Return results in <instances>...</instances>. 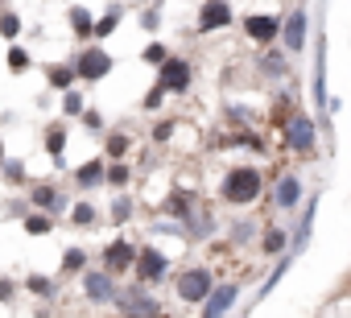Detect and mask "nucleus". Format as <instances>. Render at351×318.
Masks as SVG:
<instances>
[{
    "label": "nucleus",
    "mask_w": 351,
    "mask_h": 318,
    "mask_svg": "<svg viewBox=\"0 0 351 318\" xmlns=\"http://www.w3.org/2000/svg\"><path fill=\"white\" fill-rule=\"evenodd\" d=\"M132 174H136V170H132L128 162H108V186H112V191H128V186H132Z\"/></svg>",
    "instance_id": "e433bc0d"
},
{
    "label": "nucleus",
    "mask_w": 351,
    "mask_h": 318,
    "mask_svg": "<svg viewBox=\"0 0 351 318\" xmlns=\"http://www.w3.org/2000/svg\"><path fill=\"white\" fill-rule=\"evenodd\" d=\"M79 289H83L87 302H95V306H112V302H116V289H120V277H112L104 265H99V269L87 265V269L79 273Z\"/></svg>",
    "instance_id": "0eeeda50"
},
{
    "label": "nucleus",
    "mask_w": 351,
    "mask_h": 318,
    "mask_svg": "<svg viewBox=\"0 0 351 318\" xmlns=\"http://www.w3.org/2000/svg\"><path fill=\"white\" fill-rule=\"evenodd\" d=\"M79 120H83V128H87V132H108V120H104V116H99L95 108H87V112H83Z\"/></svg>",
    "instance_id": "c03bdc74"
},
{
    "label": "nucleus",
    "mask_w": 351,
    "mask_h": 318,
    "mask_svg": "<svg viewBox=\"0 0 351 318\" xmlns=\"http://www.w3.org/2000/svg\"><path fill=\"white\" fill-rule=\"evenodd\" d=\"M293 112H302V108H298V91H293V87H285L281 95H273V112H269V120H273V128H277V132H281V124H285Z\"/></svg>",
    "instance_id": "bb28decb"
},
{
    "label": "nucleus",
    "mask_w": 351,
    "mask_h": 318,
    "mask_svg": "<svg viewBox=\"0 0 351 318\" xmlns=\"http://www.w3.org/2000/svg\"><path fill=\"white\" fill-rule=\"evenodd\" d=\"M0 5H9V0H0Z\"/></svg>",
    "instance_id": "09e8293b"
},
{
    "label": "nucleus",
    "mask_w": 351,
    "mask_h": 318,
    "mask_svg": "<svg viewBox=\"0 0 351 318\" xmlns=\"http://www.w3.org/2000/svg\"><path fill=\"white\" fill-rule=\"evenodd\" d=\"M120 21H124V5H108V13L95 17V42H108L120 29Z\"/></svg>",
    "instance_id": "7c9ffc66"
},
{
    "label": "nucleus",
    "mask_w": 351,
    "mask_h": 318,
    "mask_svg": "<svg viewBox=\"0 0 351 318\" xmlns=\"http://www.w3.org/2000/svg\"><path fill=\"white\" fill-rule=\"evenodd\" d=\"M132 215H136V199H132L128 191H116V199L108 203V223H112V228H124Z\"/></svg>",
    "instance_id": "cd10ccee"
},
{
    "label": "nucleus",
    "mask_w": 351,
    "mask_h": 318,
    "mask_svg": "<svg viewBox=\"0 0 351 318\" xmlns=\"http://www.w3.org/2000/svg\"><path fill=\"white\" fill-rule=\"evenodd\" d=\"M228 236H232V244H248V236H252V219H236Z\"/></svg>",
    "instance_id": "a18cd8bd"
},
{
    "label": "nucleus",
    "mask_w": 351,
    "mask_h": 318,
    "mask_svg": "<svg viewBox=\"0 0 351 318\" xmlns=\"http://www.w3.org/2000/svg\"><path fill=\"white\" fill-rule=\"evenodd\" d=\"M21 29H25L21 13L9 9V5H0V38H5V42H21Z\"/></svg>",
    "instance_id": "72a5a7b5"
},
{
    "label": "nucleus",
    "mask_w": 351,
    "mask_h": 318,
    "mask_svg": "<svg viewBox=\"0 0 351 318\" xmlns=\"http://www.w3.org/2000/svg\"><path fill=\"white\" fill-rule=\"evenodd\" d=\"M46 5H50V0H46Z\"/></svg>",
    "instance_id": "8fccbe9b"
},
{
    "label": "nucleus",
    "mask_w": 351,
    "mask_h": 318,
    "mask_svg": "<svg viewBox=\"0 0 351 318\" xmlns=\"http://www.w3.org/2000/svg\"><path fill=\"white\" fill-rule=\"evenodd\" d=\"M29 207L34 211H46V215H66L71 211V199L58 182H29Z\"/></svg>",
    "instance_id": "f8f14e48"
},
{
    "label": "nucleus",
    "mask_w": 351,
    "mask_h": 318,
    "mask_svg": "<svg viewBox=\"0 0 351 318\" xmlns=\"http://www.w3.org/2000/svg\"><path fill=\"white\" fill-rule=\"evenodd\" d=\"M5 66H9L13 75H25V71L34 66V54H29L21 42H9V50H5Z\"/></svg>",
    "instance_id": "c9c22d12"
},
{
    "label": "nucleus",
    "mask_w": 351,
    "mask_h": 318,
    "mask_svg": "<svg viewBox=\"0 0 351 318\" xmlns=\"http://www.w3.org/2000/svg\"><path fill=\"white\" fill-rule=\"evenodd\" d=\"M112 306H116L120 318H161V302L153 297V285H141V281L120 285Z\"/></svg>",
    "instance_id": "f03ea898"
},
{
    "label": "nucleus",
    "mask_w": 351,
    "mask_h": 318,
    "mask_svg": "<svg viewBox=\"0 0 351 318\" xmlns=\"http://www.w3.org/2000/svg\"><path fill=\"white\" fill-rule=\"evenodd\" d=\"M91 265V256H87V248L83 244H71L66 252H62V265H58V277H79L83 269Z\"/></svg>",
    "instance_id": "c85d7f7f"
},
{
    "label": "nucleus",
    "mask_w": 351,
    "mask_h": 318,
    "mask_svg": "<svg viewBox=\"0 0 351 318\" xmlns=\"http://www.w3.org/2000/svg\"><path fill=\"white\" fill-rule=\"evenodd\" d=\"M182 232H186V244L211 240V232H215V211H211L207 203H195V211L182 219Z\"/></svg>",
    "instance_id": "aec40b11"
},
{
    "label": "nucleus",
    "mask_w": 351,
    "mask_h": 318,
    "mask_svg": "<svg viewBox=\"0 0 351 318\" xmlns=\"http://www.w3.org/2000/svg\"><path fill=\"white\" fill-rule=\"evenodd\" d=\"M165 277H169V256H165L157 244H141L136 265H132V281H141V285H161Z\"/></svg>",
    "instance_id": "1a4fd4ad"
},
{
    "label": "nucleus",
    "mask_w": 351,
    "mask_h": 318,
    "mask_svg": "<svg viewBox=\"0 0 351 318\" xmlns=\"http://www.w3.org/2000/svg\"><path fill=\"white\" fill-rule=\"evenodd\" d=\"M66 25H71V38H75L79 46L95 42V13H91L87 5H71V9H66Z\"/></svg>",
    "instance_id": "4be33fe9"
},
{
    "label": "nucleus",
    "mask_w": 351,
    "mask_h": 318,
    "mask_svg": "<svg viewBox=\"0 0 351 318\" xmlns=\"http://www.w3.org/2000/svg\"><path fill=\"white\" fill-rule=\"evenodd\" d=\"M236 25V9L232 0H203L199 13H195V34L199 38H211V34H223Z\"/></svg>",
    "instance_id": "423d86ee"
},
{
    "label": "nucleus",
    "mask_w": 351,
    "mask_h": 318,
    "mask_svg": "<svg viewBox=\"0 0 351 318\" xmlns=\"http://www.w3.org/2000/svg\"><path fill=\"white\" fill-rule=\"evenodd\" d=\"M281 149L285 153H314V145H318V124H314V116L310 112H293L285 124H281Z\"/></svg>",
    "instance_id": "39448f33"
},
{
    "label": "nucleus",
    "mask_w": 351,
    "mask_h": 318,
    "mask_svg": "<svg viewBox=\"0 0 351 318\" xmlns=\"http://www.w3.org/2000/svg\"><path fill=\"white\" fill-rule=\"evenodd\" d=\"M66 145H71V124L66 120H50L42 128V149H46V157H54V166H62Z\"/></svg>",
    "instance_id": "412c9836"
},
{
    "label": "nucleus",
    "mask_w": 351,
    "mask_h": 318,
    "mask_svg": "<svg viewBox=\"0 0 351 318\" xmlns=\"http://www.w3.org/2000/svg\"><path fill=\"white\" fill-rule=\"evenodd\" d=\"M54 223H58L54 215H46V211H29V215L21 219V232H25V236H34V240H42V236H50V232H54Z\"/></svg>",
    "instance_id": "2f4dec72"
},
{
    "label": "nucleus",
    "mask_w": 351,
    "mask_h": 318,
    "mask_svg": "<svg viewBox=\"0 0 351 318\" xmlns=\"http://www.w3.org/2000/svg\"><path fill=\"white\" fill-rule=\"evenodd\" d=\"M306 42H310V13H306V5H293V9L281 17V46H285L289 54H302Z\"/></svg>",
    "instance_id": "9b49d317"
},
{
    "label": "nucleus",
    "mask_w": 351,
    "mask_h": 318,
    "mask_svg": "<svg viewBox=\"0 0 351 318\" xmlns=\"http://www.w3.org/2000/svg\"><path fill=\"white\" fill-rule=\"evenodd\" d=\"M289 265H293V252H285V256H277V265H273V269H269V277L261 281V297L277 289V281H281V277L289 273Z\"/></svg>",
    "instance_id": "4c0bfd02"
},
{
    "label": "nucleus",
    "mask_w": 351,
    "mask_h": 318,
    "mask_svg": "<svg viewBox=\"0 0 351 318\" xmlns=\"http://www.w3.org/2000/svg\"><path fill=\"white\" fill-rule=\"evenodd\" d=\"M83 112H87V99H83V91H79V87L62 91V120H75V116H83Z\"/></svg>",
    "instance_id": "58836bf2"
},
{
    "label": "nucleus",
    "mask_w": 351,
    "mask_h": 318,
    "mask_svg": "<svg viewBox=\"0 0 351 318\" xmlns=\"http://www.w3.org/2000/svg\"><path fill=\"white\" fill-rule=\"evenodd\" d=\"M269 203H273V211H281V215H289L293 207H302V178H298V170H285V174L273 178Z\"/></svg>",
    "instance_id": "4468645a"
},
{
    "label": "nucleus",
    "mask_w": 351,
    "mask_h": 318,
    "mask_svg": "<svg viewBox=\"0 0 351 318\" xmlns=\"http://www.w3.org/2000/svg\"><path fill=\"white\" fill-rule=\"evenodd\" d=\"M165 58H169V46H165V42H149V46L141 50V62H145V66H153V71H157Z\"/></svg>",
    "instance_id": "ea45409f"
},
{
    "label": "nucleus",
    "mask_w": 351,
    "mask_h": 318,
    "mask_svg": "<svg viewBox=\"0 0 351 318\" xmlns=\"http://www.w3.org/2000/svg\"><path fill=\"white\" fill-rule=\"evenodd\" d=\"M310 95L322 120H330V95H326V38L318 29V50H314V75H310Z\"/></svg>",
    "instance_id": "2eb2a0df"
},
{
    "label": "nucleus",
    "mask_w": 351,
    "mask_h": 318,
    "mask_svg": "<svg viewBox=\"0 0 351 318\" xmlns=\"http://www.w3.org/2000/svg\"><path fill=\"white\" fill-rule=\"evenodd\" d=\"M157 83L165 87V95H186L191 83H195V62L182 58V54H169V58L157 66Z\"/></svg>",
    "instance_id": "6e6552de"
},
{
    "label": "nucleus",
    "mask_w": 351,
    "mask_h": 318,
    "mask_svg": "<svg viewBox=\"0 0 351 318\" xmlns=\"http://www.w3.org/2000/svg\"><path fill=\"white\" fill-rule=\"evenodd\" d=\"M136 21H141V29H145V34H157V29H161V9H157V5H149V9H141V17H136Z\"/></svg>",
    "instance_id": "79ce46f5"
},
{
    "label": "nucleus",
    "mask_w": 351,
    "mask_h": 318,
    "mask_svg": "<svg viewBox=\"0 0 351 318\" xmlns=\"http://www.w3.org/2000/svg\"><path fill=\"white\" fill-rule=\"evenodd\" d=\"M161 99H165V87H161V83H153V87L145 91V99H141V112H149V116H153V112L161 108Z\"/></svg>",
    "instance_id": "37998d69"
},
{
    "label": "nucleus",
    "mask_w": 351,
    "mask_h": 318,
    "mask_svg": "<svg viewBox=\"0 0 351 318\" xmlns=\"http://www.w3.org/2000/svg\"><path fill=\"white\" fill-rule=\"evenodd\" d=\"M25 293H34V297H42V302H54V297H58V281L46 277V273H29V277H25Z\"/></svg>",
    "instance_id": "473e14b6"
},
{
    "label": "nucleus",
    "mask_w": 351,
    "mask_h": 318,
    "mask_svg": "<svg viewBox=\"0 0 351 318\" xmlns=\"http://www.w3.org/2000/svg\"><path fill=\"white\" fill-rule=\"evenodd\" d=\"M314 211H318V195H314V199H306V207H302V215H298V228L289 232V248H293V252H302V248H306L310 228H314Z\"/></svg>",
    "instance_id": "b1692460"
},
{
    "label": "nucleus",
    "mask_w": 351,
    "mask_h": 318,
    "mask_svg": "<svg viewBox=\"0 0 351 318\" xmlns=\"http://www.w3.org/2000/svg\"><path fill=\"white\" fill-rule=\"evenodd\" d=\"M132 145H136V140H132L124 128H112V132H104V157H108V162H128Z\"/></svg>",
    "instance_id": "a878e982"
},
{
    "label": "nucleus",
    "mask_w": 351,
    "mask_h": 318,
    "mask_svg": "<svg viewBox=\"0 0 351 318\" xmlns=\"http://www.w3.org/2000/svg\"><path fill=\"white\" fill-rule=\"evenodd\" d=\"M71 62H75V71H79V83H87V87L104 83V79L116 71V58H112V50H108V46H99V42H87V46H79V54H75Z\"/></svg>",
    "instance_id": "20e7f679"
},
{
    "label": "nucleus",
    "mask_w": 351,
    "mask_h": 318,
    "mask_svg": "<svg viewBox=\"0 0 351 318\" xmlns=\"http://www.w3.org/2000/svg\"><path fill=\"white\" fill-rule=\"evenodd\" d=\"M46 87L50 91H71V87H79V71H75V62H50L46 66Z\"/></svg>",
    "instance_id": "5701e85b"
},
{
    "label": "nucleus",
    "mask_w": 351,
    "mask_h": 318,
    "mask_svg": "<svg viewBox=\"0 0 351 318\" xmlns=\"http://www.w3.org/2000/svg\"><path fill=\"white\" fill-rule=\"evenodd\" d=\"M173 132H178V120H157L153 132H149V140H153V145H169Z\"/></svg>",
    "instance_id": "a19ab883"
},
{
    "label": "nucleus",
    "mask_w": 351,
    "mask_h": 318,
    "mask_svg": "<svg viewBox=\"0 0 351 318\" xmlns=\"http://www.w3.org/2000/svg\"><path fill=\"white\" fill-rule=\"evenodd\" d=\"M195 203H199V195H195V191H186V186H173V191H169V195L157 203V215H161V219H178V223H182V219L195 211Z\"/></svg>",
    "instance_id": "6ab92c4d"
},
{
    "label": "nucleus",
    "mask_w": 351,
    "mask_h": 318,
    "mask_svg": "<svg viewBox=\"0 0 351 318\" xmlns=\"http://www.w3.org/2000/svg\"><path fill=\"white\" fill-rule=\"evenodd\" d=\"M5 157H9V149H5V136H0V162H5Z\"/></svg>",
    "instance_id": "de8ad7c7"
},
{
    "label": "nucleus",
    "mask_w": 351,
    "mask_h": 318,
    "mask_svg": "<svg viewBox=\"0 0 351 318\" xmlns=\"http://www.w3.org/2000/svg\"><path fill=\"white\" fill-rule=\"evenodd\" d=\"M293 54L277 42V46H265L261 54H256V71L265 75V79H273V83H281V79H289L293 75V62H289Z\"/></svg>",
    "instance_id": "f3484780"
},
{
    "label": "nucleus",
    "mask_w": 351,
    "mask_h": 318,
    "mask_svg": "<svg viewBox=\"0 0 351 318\" xmlns=\"http://www.w3.org/2000/svg\"><path fill=\"white\" fill-rule=\"evenodd\" d=\"M240 29H244V38H248L256 50L277 46V42H281V13H248V17L240 21Z\"/></svg>",
    "instance_id": "9d476101"
},
{
    "label": "nucleus",
    "mask_w": 351,
    "mask_h": 318,
    "mask_svg": "<svg viewBox=\"0 0 351 318\" xmlns=\"http://www.w3.org/2000/svg\"><path fill=\"white\" fill-rule=\"evenodd\" d=\"M0 178H5V186H29L25 157H5V162H0Z\"/></svg>",
    "instance_id": "c756f323"
},
{
    "label": "nucleus",
    "mask_w": 351,
    "mask_h": 318,
    "mask_svg": "<svg viewBox=\"0 0 351 318\" xmlns=\"http://www.w3.org/2000/svg\"><path fill=\"white\" fill-rule=\"evenodd\" d=\"M211 289H215V269L211 265H186L173 277V293H178L182 306H203Z\"/></svg>",
    "instance_id": "7ed1b4c3"
},
{
    "label": "nucleus",
    "mask_w": 351,
    "mask_h": 318,
    "mask_svg": "<svg viewBox=\"0 0 351 318\" xmlns=\"http://www.w3.org/2000/svg\"><path fill=\"white\" fill-rule=\"evenodd\" d=\"M136 252H141V244H132V240H108L104 244V252H99V265L112 273V277H124V273H132V265H136Z\"/></svg>",
    "instance_id": "ddd939ff"
},
{
    "label": "nucleus",
    "mask_w": 351,
    "mask_h": 318,
    "mask_svg": "<svg viewBox=\"0 0 351 318\" xmlns=\"http://www.w3.org/2000/svg\"><path fill=\"white\" fill-rule=\"evenodd\" d=\"M13 297H17V281H13V277H0V302L9 306Z\"/></svg>",
    "instance_id": "49530a36"
},
{
    "label": "nucleus",
    "mask_w": 351,
    "mask_h": 318,
    "mask_svg": "<svg viewBox=\"0 0 351 318\" xmlns=\"http://www.w3.org/2000/svg\"><path fill=\"white\" fill-rule=\"evenodd\" d=\"M66 215H71V223H75V228H95V223H99V207H95L91 199L71 203V211H66Z\"/></svg>",
    "instance_id": "f704fd0d"
},
{
    "label": "nucleus",
    "mask_w": 351,
    "mask_h": 318,
    "mask_svg": "<svg viewBox=\"0 0 351 318\" xmlns=\"http://www.w3.org/2000/svg\"><path fill=\"white\" fill-rule=\"evenodd\" d=\"M240 281H215V289L207 293V302H203V314L199 318H228L232 314V306L240 302Z\"/></svg>",
    "instance_id": "dca6fc26"
},
{
    "label": "nucleus",
    "mask_w": 351,
    "mask_h": 318,
    "mask_svg": "<svg viewBox=\"0 0 351 318\" xmlns=\"http://www.w3.org/2000/svg\"><path fill=\"white\" fill-rule=\"evenodd\" d=\"M261 195H265V170H261V166L244 162V166L223 170V178H219V203L244 211V207H252Z\"/></svg>",
    "instance_id": "f257e3e1"
},
{
    "label": "nucleus",
    "mask_w": 351,
    "mask_h": 318,
    "mask_svg": "<svg viewBox=\"0 0 351 318\" xmlns=\"http://www.w3.org/2000/svg\"><path fill=\"white\" fill-rule=\"evenodd\" d=\"M71 182H75L83 195H91V191L108 186V157H104V153H99V157H87L83 166H75V170H71Z\"/></svg>",
    "instance_id": "a211bd4d"
},
{
    "label": "nucleus",
    "mask_w": 351,
    "mask_h": 318,
    "mask_svg": "<svg viewBox=\"0 0 351 318\" xmlns=\"http://www.w3.org/2000/svg\"><path fill=\"white\" fill-rule=\"evenodd\" d=\"M289 252V232L281 228V223H269L265 232H261V256H285Z\"/></svg>",
    "instance_id": "393cba45"
}]
</instances>
